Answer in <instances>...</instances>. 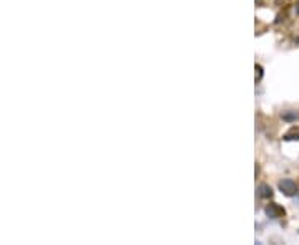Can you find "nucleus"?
I'll return each instance as SVG.
<instances>
[{"mask_svg":"<svg viewBox=\"0 0 299 245\" xmlns=\"http://www.w3.org/2000/svg\"><path fill=\"white\" fill-rule=\"evenodd\" d=\"M265 214L268 217H269V219H281V217H284V214H286V211H284V207H283V205H279V204H276V202H271V204H268L266 207H265Z\"/></svg>","mask_w":299,"mask_h":245,"instance_id":"obj_1","label":"nucleus"},{"mask_svg":"<svg viewBox=\"0 0 299 245\" xmlns=\"http://www.w3.org/2000/svg\"><path fill=\"white\" fill-rule=\"evenodd\" d=\"M279 190H281V192L284 194V196H288V197L296 196V194L299 192L296 182L291 181V179H283V181H279Z\"/></svg>","mask_w":299,"mask_h":245,"instance_id":"obj_2","label":"nucleus"},{"mask_svg":"<svg viewBox=\"0 0 299 245\" xmlns=\"http://www.w3.org/2000/svg\"><path fill=\"white\" fill-rule=\"evenodd\" d=\"M256 192H258V197H261V199H271L273 197V189L268 184H259Z\"/></svg>","mask_w":299,"mask_h":245,"instance_id":"obj_3","label":"nucleus"},{"mask_svg":"<svg viewBox=\"0 0 299 245\" xmlns=\"http://www.w3.org/2000/svg\"><path fill=\"white\" fill-rule=\"evenodd\" d=\"M281 118H283V121H286V123H296L299 121V111L286 110L281 113Z\"/></svg>","mask_w":299,"mask_h":245,"instance_id":"obj_4","label":"nucleus"},{"mask_svg":"<svg viewBox=\"0 0 299 245\" xmlns=\"http://www.w3.org/2000/svg\"><path fill=\"white\" fill-rule=\"evenodd\" d=\"M286 141H294V139H299V128H291L288 133L284 134Z\"/></svg>","mask_w":299,"mask_h":245,"instance_id":"obj_5","label":"nucleus"},{"mask_svg":"<svg viewBox=\"0 0 299 245\" xmlns=\"http://www.w3.org/2000/svg\"><path fill=\"white\" fill-rule=\"evenodd\" d=\"M263 78V68L259 65H256V81H259Z\"/></svg>","mask_w":299,"mask_h":245,"instance_id":"obj_6","label":"nucleus"},{"mask_svg":"<svg viewBox=\"0 0 299 245\" xmlns=\"http://www.w3.org/2000/svg\"><path fill=\"white\" fill-rule=\"evenodd\" d=\"M286 2H288V0H274V3H276V5H279V7L284 5Z\"/></svg>","mask_w":299,"mask_h":245,"instance_id":"obj_7","label":"nucleus"},{"mask_svg":"<svg viewBox=\"0 0 299 245\" xmlns=\"http://www.w3.org/2000/svg\"><path fill=\"white\" fill-rule=\"evenodd\" d=\"M296 14H299V0L296 2Z\"/></svg>","mask_w":299,"mask_h":245,"instance_id":"obj_8","label":"nucleus"},{"mask_svg":"<svg viewBox=\"0 0 299 245\" xmlns=\"http://www.w3.org/2000/svg\"><path fill=\"white\" fill-rule=\"evenodd\" d=\"M296 202H298V205H299V192L296 194Z\"/></svg>","mask_w":299,"mask_h":245,"instance_id":"obj_9","label":"nucleus"}]
</instances>
